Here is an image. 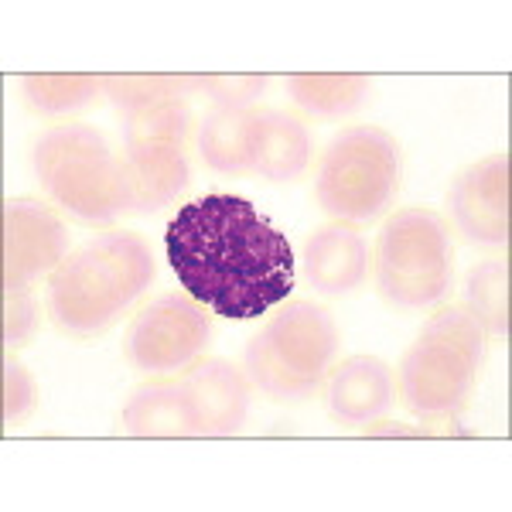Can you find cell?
<instances>
[{
  "label": "cell",
  "mask_w": 512,
  "mask_h": 512,
  "mask_svg": "<svg viewBox=\"0 0 512 512\" xmlns=\"http://www.w3.org/2000/svg\"><path fill=\"white\" fill-rule=\"evenodd\" d=\"M72 253V233L59 209L38 198L4 202V291H31Z\"/></svg>",
  "instance_id": "9c48e42d"
},
{
  "label": "cell",
  "mask_w": 512,
  "mask_h": 512,
  "mask_svg": "<svg viewBox=\"0 0 512 512\" xmlns=\"http://www.w3.org/2000/svg\"><path fill=\"white\" fill-rule=\"evenodd\" d=\"M158 274L154 250L140 233L106 229L76 246L45 280L52 328L72 342H93L137 308Z\"/></svg>",
  "instance_id": "7a4b0ae2"
},
{
  "label": "cell",
  "mask_w": 512,
  "mask_h": 512,
  "mask_svg": "<svg viewBox=\"0 0 512 512\" xmlns=\"http://www.w3.org/2000/svg\"><path fill=\"white\" fill-rule=\"evenodd\" d=\"M188 96L205 99L212 106H256V99L267 93L270 79L256 72H202V76H185Z\"/></svg>",
  "instance_id": "7402d4cb"
},
{
  "label": "cell",
  "mask_w": 512,
  "mask_h": 512,
  "mask_svg": "<svg viewBox=\"0 0 512 512\" xmlns=\"http://www.w3.org/2000/svg\"><path fill=\"white\" fill-rule=\"evenodd\" d=\"M195 134V113L188 103L154 106V110L130 117L123 127V140H175L181 147L192 144Z\"/></svg>",
  "instance_id": "603a6c76"
},
{
  "label": "cell",
  "mask_w": 512,
  "mask_h": 512,
  "mask_svg": "<svg viewBox=\"0 0 512 512\" xmlns=\"http://www.w3.org/2000/svg\"><path fill=\"white\" fill-rule=\"evenodd\" d=\"M188 407H192L195 437H233L250 417L253 383L243 366L219 355H202L181 369Z\"/></svg>",
  "instance_id": "8fae6325"
},
{
  "label": "cell",
  "mask_w": 512,
  "mask_h": 512,
  "mask_svg": "<svg viewBox=\"0 0 512 512\" xmlns=\"http://www.w3.org/2000/svg\"><path fill=\"white\" fill-rule=\"evenodd\" d=\"M256 106H212L202 113L195 134V151L205 168L216 175L246 178L253 175V140H256Z\"/></svg>",
  "instance_id": "e0dca14e"
},
{
  "label": "cell",
  "mask_w": 512,
  "mask_h": 512,
  "mask_svg": "<svg viewBox=\"0 0 512 512\" xmlns=\"http://www.w3.org/2000/svg\"><path fill=\"white\" fill-rule=\"evenodd\" d=\"M41 325V308L31 291H4V349L21 352Z\"/></svg>",
  "instance_id": "cb8c5ba5"
},
{
  "label": "cell",
  "mask_w": 512,
  "mask_h": 512,
  "mask_svg": "<svg viewBox=\"0 0 512 512\" xmlns=\"http://www.w3.org/2000/svg\"><path fill=\"white\" fill-rule=\"evenodd\" d=\"M38 407V383L14 355L4 359V424L18 427L24 424Z\"/></svg>",
  "instance_id": "d4e9b609"
},
{
  "label": "cell",
  "mask_w": 512,
  "mask_h": 512,
  "mask_svg": "<svg viewBox=\"0 0 512 512\" xmlns=\"http://www.w3.org/2000/svg\"><path fill=\"white\" fill-rule=\"evenodd\" d=\"M301 260L311 291L321 297H345L366 284L373 267V246L359 226L328 219L304 239Z\"/></svg>",
  "instance_id": "5bb4252c"
},
{
  "label": "cell",
  "mask_w": 512,
  "mask_h": 512,
  "mask_svg": "<svg viewBox=\"0 0 512 512\" xmlns=\"http://www.w3.org/2000/svg\"><path fill=\"white\" fill-rule=\"evenodd\" d=\"M461 308L472 315L478 325L485 328V335L495 342L509 338V256L495 253L478 260L472 270L461 280Z\"/></svg>",
  "instance_id": "ffe728a7"
},
{
  "label": "cell",
  "mask_w": 512,
  "mask_h": 512,
  "mask_svg": "<svg viewBox=\"0 0 512 512\" xmlns=\"http://www.w3.org/2000/svg\"><path fill=\"white\" fill-rule=\"evenodd\" d=\"M35 175L48 202L86 226L130 216L120 154L93 123H55L35 140Z\"/></svg>",
  "instance_id": "5b68a950"
},
{
  "label": "cell",
  "mask_w": 512,
  "mask_h": 512,
  "mask_svg": "<svg viewBox=\"0 0 512 512\" xmlns=\"http://www.w3.org/2000/svg\"><path fill=\"white\" fill-rule=\"evenodd\" d=\"M373 284L386 308L417 315L448 301L454 291L451 222L427 205L396 209L373 243Z\"/></svg>",
  "instance_id": "8992f818"
},
{
  "label": "cell",
  "mask_w": 512,
  "mask_h": 512,
  "mask_svg": "<svg viewBox=\"0 0 512 512\" xmlns=\"http://www.w3.org/2000/svg\"><path fill=\"white\" fill-rule=\"evenodd\" d=\"M185 151L175 140H123L120 168L130 216H154L188 192L192 164Z\"/></svg>",
  "instance_id": "7c38bea8"
},
{
  "label": "cell",
  "mask_w": 512,
  "mask_h": 512,
  "mask_svg": "<svg viewBox=\"0 0 512 512\" xmlns=\"http://www.w3.org/2000/svg\"><path fill=\"white\" fill-rule=\"evenodd\" d=\"M315 158V140L304 117L280 106L256 110V140H253V175L274 185H291L308 175Z\"/></svg>",
  "instance_id": "9a60e30c"
},
{
  "label": "cell",
  "mask_w": 512,
  "mask_h": 512,
  "mask_svg": "<svg viewBox=\"0 0 512 512\" xmlns=\"http://www.w3.org/2000/svg\"><path fill=\"white\" fill-rule=\"evenodd\" d=\"M287 96L311 120H345L373 103L376 82L362 72H297Z\"/></svg>",
  "instance_id": "ac0fdd59"
},
{
  "label": "cell",
  "mask_w": 512,
  "mask_h": 512,
  "mask_svg": "<svg viewBox=\"0 0 512 512\" xmlns=\"http://www.w3.org/2000/svg\"><path fill=\"white\" fill-rule=\"evenodd\" d=\"M451 229L472 246L509 243V151H495L458 171L448 185Z\"/></svg>",
  "instance_id": "30bf717a"
},
{
  "label": "cell",
  "mask_w": 512,
  "mask_h": 512,
  "mask_svg": "<svg viewBox=\"0 0 512 512\" xmlns=\"http://www.w3.org/2000/svg\"><path fill=\"white\" fill-rule=\"evenodd\" d=\"M106 99L130 120L154 106L188 103L192 96H188V79L175 72H120L106 76Z\"/></svg>",
  "instance_id": "44dd1931"
},
{
  "label": "cell",
  "mask_w": 512,
  "mask_h": 512,
  "mask_svg": "<svg viewBox=\"0 0 512 512\" xmlns=\"http://www.w3.org/2000/svg\"><path fill=\"white\" fill-rule=\"evenodd\" d=\"M400 140L376 123L338 130L315 171V202L328 219L369 226L400 195Z\"/></svg>",
  "instance_id": "52a82bcc"
},
{
  "label": "cell",
  "mask_w": 512,
  "mask_h": 512,
  "mask_svg": "<svg viewBox=\"0 0 512 512\" xmlns=\"http://www.w3.org/2000/svg\"><path fill=\"white\" fill-rule=\"evenodd\" d=\"M164 253L181 291L219 318L250 321L287 301L297 260L274 222L239 195H202L168 222Z\"/></svg>",
  "instance_id": "6da1fadb"
},
{
  "label": "cell",
  "mask_w": 512,
  "mask_h": 512,
  "mask_svg": "<svg viewBox=\"0 0 512 512\" xmlns=\"http://www.w3.org/2000/svg\"><path fill=\"white\" fill-rule=\"evenodd\" d=\"M489 335L461 304H444L420 325L396 366V400L420 424H454L482 383Z\"/></svg>",
  "instance_id": "3957f363"
},
{
  "label": "cell",
  "mask_w": 512,
  "mask_h": 512,
  "mask_svg": "<svg viewBox=\"0 0 512 512\" xmlns=\"http://www.w3.org/2000/svg\"><path fill=\"white\" fill-rule=\"evenodd\" d=\"M362 434H366V437H420L424 431H420V427H414V424H400V420L379 417L376 424H369Z\"/></svg>",
  "instance_id": "484cf974"
},
{
  "label": "cell",
  "mask_w": 512,
  "mask_h": 512,
  "mask_svg": "<svg viewBox=\"0 0 512 512\" xmlns=\"http://www.w3.org/2000/svg\"><path fill=\"white\" fill-rule=\"evenodd\" d=\"M342 332L332 311L311 297H287L243 349L253 390L274 403H304L321 393L338 362Z\"/></svg>",
  "instance_id": "277c9868"
},
{
  "label": "cell",
  "mask_w": 512,
  "mask_h": 512,
  "mask_svg": "<svg viewBox=\"0 0 512 512\" xmlns=\"http://www.w3.org/2000/svg\"><path fill=\"white\" fill-rule=\"evenodd\" d=\"M120 431L130 437H195L181 373L137 383L120 407Z\"/></svg>",
  "instance_id": "2e32d148"
},
{
  "label": "cell",
  "mask_w": 512,
  "mask_h": 512,
  "mask_svg": "<svg viewBox=\"0 0 512 512\" xmlns=\"http://www.w3.org/2000/svg\"><path fill=\"white\" fill-rule=\"evenodd\" d=\"M325 403L338 427L366 431L379 417H390L396 403V369L379 355H349L328 373Z\"/></svg>",
  "instance_id": "4fadbf2b"
},
{
  "label": "cell",
  "mask_w": 512,
  "mask_h": 512,
  "mask_svg": "<svg viewBox=\"0 0 512 512\" xmlns=\"http://www.w3.org/2000/svg\"><path fill=\"white\" fill-rule=\"evenodd\" d=\"M209 345V308H202L188 291H161L130 315L123 359L140 376H175L202 359Z\"/></svg>",
  "instance_id": "ba28073f"
},
{
  "label": "cell",
  "mask_w": 512,
  "mask_h": 512,
  "mask_svg": "<svg viewBox=\"0 0 512 512\" xmlns=\"http://www.w3.org/2000/svg\"><path fill=\"white\" fill-rule=\"evenodd\" d=\"M99 99H106V76L93 72H31L21 79V103L41 120L76 117Z\"/></svg>",
  "instance_id": "d6986e66"
}]
</instances>
